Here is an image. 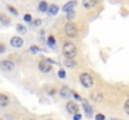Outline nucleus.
<instances>
[{"mask_svg":"<svg viewBox=\"0 0 129 120\" xmlns=\"http://www.w3.org/2000/svg\"><path fill=\"white\" fill-rule=\"evenodd\" d=\"M63 55L67 59H74L77 55V46L73 43H65L63 45Z\"/></svg>","mask_w":129,"mask_h":120,"instance_id":"nucleus-1","label":"nucleus"},{"mask_svg":"<svg viewBox=\"0 0 129 120\" xmlns=\"http://www.w3.org/2000/svg\"><path fill=\"white\" fill-rule=\"evenodd\" d=\"M80 83H82V85L84 86V88H91L93 86V84H94V80L93 78L90 76V74H88V73H83V74H80Z\"/></svg>","mask_w":129,"mask_h":120,"instance_id":"nucleus-2","label":"nucleus"},{"mask_svg":"<svg viewBox=\"0 0 129 120\" xmlns=\"http://www.w3.org/2000/svg\"><path fill=\"white\" fill-rule=\"evenodd\" d=\"M64 31H65V34H67L68 36H70V38H74V36L78 34V29H77V26H75L73 23H68V24L64 26Z\"/></svg>","mask_w":129,"mask_h":120,"instance_id":"nucleus-3","label":"nucleus"},{"mask_svg":"<svg viewBox=\"0 0 129 120\" xmlns=\"http://www.w3.org/2000/svg\"><path fill=\"white\" fill-rule=\"evenodd\" d=\"M0 66H1V69L3 70H5V71H11V70H14V63L13 61H10V60H3L1 63H0Z\"/></svg>","mask_w":129,"mask_h":120,"instance_id":"nucleus-4","label":"nucleus"},{"mask_svg":"<svg viewBox=\"0 0 129 120\" xmlns=\"http://www.w3.org/2000/svg\"><path fill=\"white\" fill-rule=\"evenodd\" d=\"M51 60H42L39 63V69L43 71V73H48L51 70V65H50Z\"/></svg>","mask_w":129,"mask_h":120,"instance_id":"nucleus-5","label":"nucleus"},{"mask_svg":"<svg viewBox=\"0 0 129 120\" xmlns=\"http://www.w3.org/2000/svg\"><path fill=\"white\" fill-rule=\"evenodd\" d=\"M10 44H11V46H14V48H21L23 44H24V40L21 39L20 36H13L11 40H10Z\"/></svg>","mask_w":129,"mask_h":120,"instance_id":"nucleus-6","label":"nucleus"},{"mask_svg":"<svg viewBox=\"0 0 129 120\" xmlns=\"http://www.w3.org/2000/svg\"><path fill=\"white\" fill-rule=\"evenodd\" d=\"M67 110H68L70 114L74 115V114H78V110H79V109H78V105H77L74 101H69V103L67 104Z\"/></svg>","mask_w":129,"mask_h":120,"instance_id":"nucleus-7","label":"nucleus"},{"mask_svg":"<svg viewBox=\"0 0 129 120\" xmlns=\"http://www.w3.org/2000/svg\"><path fill=\"white\" fill-rule=\"evenodd\" d=\"M77 0H70V1H68L64 6H63V10L65 11V13H68V11H70V10H74V8L77 6Z\"/></svg>","mask_w":129,"mask_h":120,"instance_id":"nucleus-8","label":"nucleus"},{"mask_svg":"<svg viewBox=\"0 0 129 120\" xmlns=\"http://www.w3.org/2000/svg\"><path fill=\"white\" fill-rule=\"evenodd\" d=\"M100 0H83V6L86 9H90V8H94Z\"/></svg>","mask_w":129,"mask_h":120,"instance_id":"nucleus-9","label":"nucleus"},{"mask_svg":"<svg viewBox=\"0 0 129 120\" xmlns=\"http://www.w3.org/2000/svg\"><path fill=\"white\" fill-rule=\"evenodd\" d=\"M50 15H56L58 13H59V8H58V5H55V4H51V5H48V10H46Z\"/></svg>","mask_w":129,"mask_h":120,"instance_id":"nucleus-10","label":"nucleus"},{"mask_svg":"<svg viewBox=\"0 0 129 120\" xmlns=\"http://www.w3.org/2000/svg\"><path fill=\"white\" fill-rule=\"evenodd\" d=\"M83 108H84V110H85L86 118H90L91 114H93V109H91V106H90L88 103H84V104H83Z\"/></svg>","mask_w":129,"mask_h":120,"instance_id":"nucleus-11","label":"nucleus"},{"mask_svg":"<svg viewBox=\"0 0 129 120\" xmlns=\"http://www.w3.org/2000/svg\"><path fill=\"white\" fill-rule=\"evenodd\" d=\"M8 104H9V99H8V96L4 95V94H0V105H1V106H6Z\"/></svg>","mask_w":129,"mask_h":120,"instance_id":"nucleus-12","label":"nucleus"},{"mask_svg":"<svg viewBox=\"0 0 129 120\" xmlns=\"http://www.w3.org/2000/svg\"><path fill=\"white\" fill-rule=\"evenodd\" d=\"M64 64H65L67 68H74V66L77 65V61H75L74 59H67Z\"/></svg>","mask_w":129,"mask_h":120,"instance_id":"nucleus-13","label":"nucleus"},{"mask_svg":"<svg viewBox=\"0 0 129 120\" xmlns=\"http://www.w3.org/2000/svg\"><path fill=\"white\" fill-rule=\"evenodd\" d=\"M69 94H70V90H69L67 86H63V88L60 89V95H61L63 98H68Z\"/></svg>","mask_w":129,"mask_h":120,"instance_id":"nucleus-14","label":"nucleus"},{"mask_svg":"<svg viewBox=\"0 0 129 120\" xmlns=\"http://www.w3.org/2000/svg\"><path fill=\"white\" fill-rule=\"evenodd\" d=\"M46 10H48V4H46V1H40V3H39V11L45 13Z\"/></svg>","mask_w":129,"mask_h":120,"instance_id":"nucleus-15","label":"nucleus"},{"mask_svg":"<svg viewBox=\"0 0 129 120\" xmlns=\"http://www.w3.org/2000/svg\"><path fill=\"white\" fill-rule=\"evenodd\" d=\"M16 30H18L20 34H26V28L23 26L21 24H18V25H16Z\"/></svg>","mask_w":129,"mask_h":120,"instance_id":"nucleus-16","label":"nucleus"},{"mask_svg":"<svg viewBox=\"0 0 129 120\" xmlns=\"http://www.w3.org/2000/svg\"><path fill=\"white\" fill-rule=\"evenodd\" d=\"M48 44H49L51 48H54V46H55V39H54V36H51V35H50V36L48 38Z\"/></svg>","mask_w":129,"mask_h":120,"instance_id":"nucleus-17","label":"nucleus"},{"mask_svg":"<svg viewBox=\"0 0 129 120\" xmlns=\"http://www.w3.org/2000/svg\"><path fill=\"white\" fill-rule=\"evenodd\" d=\"M31 20H33V18H31L30 14H25V15H24V21H26V23H31Z\"/></svg>","mask_w":129,"mask_h":120,"instance_id":"nucleus-18","label":"nucleus"},{"mask_svg":"<svg viewBox=\"0 0 129 120\" xmlns=\"http://www.w3.org/2000/svg\"><path fill=\"white\" fill-rule=\"evenodd\" d=\"M0 20L3 24H9V18H6L5 15H0Z\"/></svg>","mask_w":129,"mask_h":120,"instance_id":"nucleus-19","label":"nucleus"},{"mask_svg":"<svg viewBox=\"0 0 129 120\" xmlns=\"http://www.w3.org/2000/svg\"><path fill=\"white\" fill-rule=\"evenodd\" d=\"M74 15H75V11H74V10H70V11L67 13V16H68V19H70V20L74 18Z\"/></svg>","mask_w":129,"mask_h":120,"instance_id":"nucleus-20","label":"nucleus"},{"mask_svg":"<svg viewBox=\"0 0 129 120\" xmlns=\"http://www.w3.org/2000/svg\"><path fill=\"white\" fill-rule=\"evenodd\" d=\"M30 51H31L33 54H37V53L39 51V48H38L37 45H31V46H30Z\"/></svg>","mask_w":129,"mask_h":120,"instance_id":"nucleus-21","label":"nucleus"},{"mask_svg":"<svg viewBox=\"0 0 129 120\" xmlns=\"http://www.w3.org/2000/svg\"><path fill=\"white\" fill-rule=\"evenodd\" d=\"M58 75H59V78H60V79H64V78L67 76V73H65V70H59Z\"/></svg>","mask_w":129,"mask_h":120,"instance_id":"nucleus-22","label":"nucleus"},{"mask_svg":"<svg viewBox=\"0 0 129 120\" xmlns=\"http://www.w3.org/2000/svg\"><path fill=\"white\" fill-rule=\"evenodd\" d=\"M8 9H9L10 13H13L14 15H18V10H15V8H13L11 5H8Z\"/></svg>","mask_w":129,"mask_h":120,"instance_id":"nucleus-23","label":"nucleus"},{"mask_svg":"<svg viewBox=\"0 0 129 120\" xmlns=\"http://www.w3.org/2000/svg\"><path fill=\"white\" fill-rule=\"evenodd\" d=\"M124 111L129 115V99L125 101V104H124Z\"/></svg>","mask_w":129,"mask_h":120,"instance_id":"nucleus-24","label":"nucleus"},{"mask_svg":"<svg viewBox=\"0 0 129 120\" xmlns=\"http://www.w3.org/2000/svg\"><path fill=\"white\" fill-rule=\"evenodd\" d=\"M95 120H105V116H104L103 114H96V116H95Z\"/></svg>","mask_w":129,"mask_h":120,"instance_id":"nucleus-25","label":"nucleus"},{"mask_svg":"<svg viewBox=\"0 0 129 120\" xmlns=\"http://www.w3.org/2000/svg\"><path fill=\"white\" fill-rule=\"evenodd\" d=\"M5 50H6V49H5V45H4L3 43H0V54H3Z\"/></svg>","mask_w":129,"mask_h":120,"instance_id":"nucleus-26","label":"nucleus"},{"mask_svg":"<svg viewBox=\"0 0 129 120\" xmlns=\"http://www.w3.org/2000/svg\"><path fill=\"white\" fill-rule=\"evenodd\" d=\"M33 24H34L35 26H39V25L42 24V20H40V19H37V20H35V21H34Z\"/></svg>","mask_w":129,"mask_h":120,"instance_id":"nucleus-27","label":"nucleus"},{"mask_svg":"<svg viewBox=\"0 0 129 120\" xmlns=\"http://www.w3.org/2000/svg\"><path fill=\"white\" fill-rule=\"evenodd\" d=\"M73 119L74 120H80L82 119V115H80L79 113H78V114H74V118H73Z\"/></svg>","mask_w":129,"mask_h":120,"instance_id":"nucleus-28","label":"nucleus"},{"mask_svg":"<svg viewBox=\"0 0 129 120\" xmlns=\"http://www.w3.org/2000/svg\"><path fill=\"white\" fill-rule=\"evenodd\" d=\"M73 95H74V98H75L77 100H82V98H80V95H79V94H77V93H73Z\"/></svg>","mask_w":129,"mask_h":120,"instance_id":"nucleus-29","label":"nucleus"}]
</instances>
